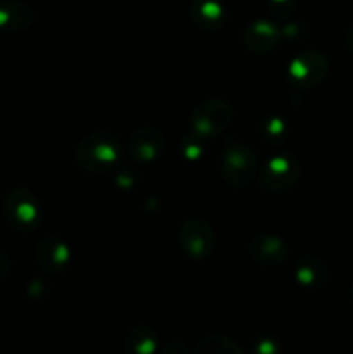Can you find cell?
<instances>
[{
  "instance_id": "5",
  "label": "cell",
  "mask_w": 353,
  "mask_h": 354,
  "mask_svg": "<svg viewBox=\"0 0 353 354\" xmlns=\"http://www.w3.org/2000/svg\"><path fill=\"white\" fill-rule=\"evenodd\" d=\"M3 213L14 228L31 232L40 225L42 207L37 197L28 189H12L3 201Z\"/></svg>"
},
{
  "instance_id": "11",
  "label": "cell",
  "mask_w": 353,
  "mask_h": 354,
  "mask_svg": "<svg viewBox=\"0 0 353 354\" xmlns=\"http://www.w3.org/2000/svg\"><path fill=\"white\" fill-rule=\"evenodd\" d=\"M242 41L253 54H269L279 45L280 31L275 24L266 19L253 21L244 30Z\"/></svg>"
},
{
  "instance_id": "3",
  "label": "cell",
  "mask_w": 353,
  "mask_h": 354,
  "mask_svg": "<svg viewBox=\"0 0 353 354\" xmlns=\"http://www.w3.org/2000/svg\"><path fill=\"white\" fill-rule=\"evenodd\" d=\"M234 118V109L225 99H208L194 107L190 114V130L201 138H211L220 135Z\"/></svg>"
},
{
  "instance_id": "16",
  "label": "cell",
  "mask_w": 353,
  "mask_h": 354,
  "mask_svg": "<svg viewBox=\"0 0 353 354\" xmlns=\"http://www.w3.org/2000/svg\"><path fill=\"white\" fill-rule=\"evenodd\" d=\"M196 354H242L241 346L230 337L225 335H208L197 341L192 349Z\"/></svg>"
},
{
  "instance_id": "15",
  "label": "cell",
  "mask_w": 353,
  "mask_h": 354,
  "mask_svg": "<svg viewBox=\"0 0 353 354\" xmlns=\"http://www.w3.org/2000/svg\"><path fill=\"white\" fill-rule=\"evenodd\" d=\"M123 348L128 354H154L159 353L161 344H159V337L154 328L147 325H138L132 328L130 334L127 335Z\"/></svg>"
},
{
  "instance_id": "1",
  "label": "cell",
  "mask_w": 353,
  "mask_h": 354,
  "mask_svg": "<svg viewBox=\"0 0 353 354\" xmlns=\"http://www.w3.org/2000/svg\"><path fill=\"white\" fill-rule=\"evenodd\" d=\"M75 159L85 171L102 173L121 159V144L109 131H96L80 142Z\"/></svg>"
},
{
  "instance_id": "13",
  "label": "cell",
  "mask_w": 353,
  "mask_h": 354,
  "mask_svg": "<svg viewBox=\"0 0 353 354\" xmlns=\"http://www.w3.org/2000/svg\"><path fill=\"white\" fill-rule=\"evenodd\" d=\"M35 14L30 6L23 2H3L0 3V30L24 31L33 24Z\"/></svg>"
},
{
  "instance_id": "20",
  "label": "cell",
  "mask_w": 353,
  "mask_h": 354,
  "mask_svg": "<svg viewBox=\"0 0 353 354\" xmlns=\"http://www.w3.org/2000/svg\"><path fill=\"white\" fill-rule=\"evenodd\" d=\"M159 353H165V354H187V353H190V349L187 348L185 344H180V342H170V344L161 346Z\"/></svg>"
},
{
  "instance_id": "8",
  "label": "cell",
  "mask_w": 353,
  "mask_h": 354,
  "mask_svg": "<svg viewBox=\"0 0 353 354\" xmlns=\"http://www.w3.org/2000/svg\"><path fill=\"white\" fill-rule=\"evenodd\" d=\"M71 261V251L68 244L55 235H47L37 245V263L44 272L62 273Z\"/></svg>"
},
{
  "instance_id": "2",
  "label": "cell",
  "mask_w": 353,
  "mask_h": 354,
  "mask_svg": "<svg viewBox=\"0 0 353 354\" xmlns=\"http://www.w3.org/2000/svg\"><path fill=\"white\" fill-rule=\"evenodd\" d=\"M258 171V158L248 145L228 144L221 154V176L227 185L244 189L255 180Z\"/></svg>"
},
{
  "instance_id": "10",
  "label": "cell",
  "mask_w": 353,
  "mask_h": 354,
  "mask_svg": "<svg viewBox=\"0 0 353 354\" xmlns=\"http://www.w3.org/2000/svg\"><path fill=\"white\" fill-rule=\"evenodd\" d=\"M165 135L158 128H141L128 138L132 158L138 162H152L165 151Z\"/></svg>"
},
{
  "instance_id": "12",
  "label": "cell",
  "mask_w": 353,
  "mask_h": 354,
  "mask_svg": "<svg viewBox=\"0 0 353 354\" xmlns=\"http://www.w3.org/2000/svg\"><path fill=\"white\" fill-rule=\"evenodd\" d=\"M190 19L204 31H217L225 26L227 12L220 0H192Z\"/></svg>"
},
{
  "instance_id": "9",
  "label": "cell",
  "mask_w": 353,
  "mask_h": 354,
  "mask_svg": "<svg viewBox=\"0 0 353 354\" xmlns=\"http://www.w3.org/2000/svg\"><path fill=\"white\" fill-rule=\"evenodd\" d=\"M249 256L265 266L282 265L289 258V248L280 237L273 234H258L248 245Z\"/></svg>"
},
{
  "instance_id": "14",
  "label": "cell",
  "mask_w": 353,
  "mask_h": 354,
  "mask_svg": "<svg viewBox=\"0 0 353 354\" xmlns=\"http://www.w3.org/2000/svg\"><path fill=\"white\" fill-rule=\"evenodd\" d=\"M294 279L300 286L308 287V289H317L322 287L327 280V268L324 261L317 256H301L294 266Z\"/></svg>"
},
{
  "instance_id": "23",
  "label": "cell",
  "mask_w": 353,
  "mask_h": 354,
  "mask_svg": "<svg viewBox=\"0 0 353 354\" xmlns=\"http://www.w3.org/2000/svg\"><path fill=\"white\" fill-rule=\"evenodd\" d=\"M350 299L353 301V280H352V283H350Z\"/></svg>"
},
{
  "instance_id": "17",
  "label": "cell",
  "mask_w": 353,
  "mask_h": 354,
  "mask_svg": "<svg viewBox=\"0 0 353 354\" xmlns=\"http://www.w3.org/2000/svg\"><path fill=\"white\" fill-rule=\"evenodd\" d=\"M263 128V135H265L269 140H279V138L286 137V123H284L280 118L272 116V118H266L262 124Z\"/></svg>"
},
{
  "instance_id": "6",
  "label": "cell",
  "mask_w": 353,
  "mask_h": 354,
  "mask_svg": "<svg viewBox=\"0 0 353 354\" xmlns=\"http://www.w3.org/2000/svg\"><path fill=\"white\" fill-rule=\"evenodd\" d=\"M329 75V61L318 50H303L287 66V78L296 88H314Z\"/></svg>"
},
{
  "instance_id": "18",
  "label": "cell",
  "mask_w": 353,
  "mask_h": 354,
  "mask_svg": "<svg viewBox=\"0 0 353 354\" xmlns=\"http://www.w3.org/2000/svg\"><path fill=\"white\" fill-rule=\"evenodd\" d=\"M182 151L185 154V158L190 159V161H196V159L201 158V154H203V144L197 140L196 133L185 137V140L182 142Z\"/></svg>"
},
{
  "instance_id": "4",
  "label": "cell",
  "mask_w": 353,
  "mask_h": 354,
  "mask_svg": "<svg viewBox=\"0 0 353 354\" xmlns=\"http://www.w3.org/2000/svg\"><path fill=\"white\" fill-rule=\"evenodd\" d=\"M301 175V166L291 152H279L265 161L260 169V183L269 192H286L293 189Z\"/></svg>"
},
{
  "instance_id": "21",
  "label": "cell",
  "mask_w": 353,
  "mask_h": 354,
  "mask_svg": "<svg viewBox=\"0 0 353 354\" xmlns=\"http://www.w3.org/2000/svg\"><path fill=\"white\" fill-rule=\"evenodd\" d=\"M10 265H12V261H10V256L7 254V252L0 251V279L9 273Z\"/></svg>"
},
{
  "instance_id": "22",
  "label": "cell",
  "mask_w": 353,
  "mask_h": 354,
  "mask_svg": "<svg viewBox=\"0 0 353 354\" xmlns=\"http://www.w3.org/2000/svg\"><path fill=\"white\" fill-rule=\"evenodd\" d=\"M346 47H348V50L353 54V26L352 30L348 31V35H346Z\"/></svg>"
},
{
  "instance_id": "7",
  "label": "cell",
  "mask_w": 353,
  "mask_h": 354,
  "mask_svg": "<svg viewBox=\"0 0 353 354\" xmlns=\"http://www.w3.org/2000/svg\"><path fill=\"white\" fill-rule=\"evenodd\" d=\"M179 244L182 251L189 256L190 259L210 258L211 252L215 251V232L211 225L203 218H190L182 223L179 230Z\"/></svg>"
},
{
  "instance_id": "19",
  "label": "cell",
  "mask_w": 353,
  "mask_h": 354,
  "mask_svg": "<svg viewBox=\"0 0 353 354\" xmlns=\"http://www.w3.org/2000/svg\"><path fill=\"white\" fill-rule=\"evenodd\" d=\"M294 0H269V9L279 19L291 16L294 10Z\"/></svg>"
}]
</instances>
